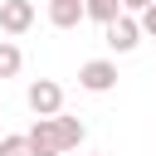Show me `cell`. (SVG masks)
<instances>
[{
	"label": "cell",
	"mask_w": 156,
	"mask_h": 156,
	"mask_svg": "<svg viewBox=\"0 0 156 156\" xmlns=\"http://www.w3.org/2000/svg\"><path fill=\"white\" fill-rule=\"evenodd\" d=\"M24 102H29L34 117H58V112H63V88H58L54 78H34L29 93H24Z\"/></svg>",
	"instance_id": "6da1fadb"
},
{
	"label": "cell",
	"mask_w": 156,
	"mask_h": 156,
	"mask_svg": "<svg viewBox=\"0 0 156 156\" xmlns=\"http://www.w3.org/2000/svg\"><path fill=\"white\" fill-rule=\"evenodd\" d=\"M78 88L83 93H112L117 88V63L112 58H88L78 68Z\"/></svg>",
	"instance_id": "7a4b0ae2"
},
{
	"label": "cell",
	"mask_w": 156,
	"mask_h": 156,
	"mask_svg": "<svg viewBox=\"0 0 156 156\" xmlns=\"http://www.w3.org/2000/svg\"><path fill=\"white\" fill-rule=\"evenodd\" d=\"M24 136H29V156H63V141H58L54 117H34V127Z\"/></svg>",
	"instance_id": "3957f363"
},
{
	"label": "cell",
	"mask_w": 156,
	"mask_h": 156,
	"mask_svg": "<svg viewBox=\"0 0 156 156\" xmlns=\"http://www.w3.org/2000/svg\"><path fill=\"white\" fill-rule=\"evenodd\" d=\"M102 29H107V49H112V54H132V49L141 44V24H136L132 15H117V20L102 24Z\"/></svg>",
	"instance_id": "277c9868"
},
{
	"label": "cell",
	"mask_w": 156,
	"mask_h": 156,
	"mask_svg": "<svg viewBox=\"0 0 156 156\" xmlns=\"http://www.w3.org/2000/svg\"><path fill=\"white\" fill-rule=\"evenodd\" d=\"M34 24V5L29 0H0V29L5 34H24Z\"/></svg>",
	"instance_id": "5b68a950"
},
{
	"label": "cell",
	"mask_w": 156,
	"mask_h": 156,
	"mask_svg": "<svg viewBox=\"0 0 156 156\" xmlns=\"http://www.w3.org/2000/svg\"><path fill=\"white\" fill-rule=\"evenodd\" d=\"M78 20H88L83 15V0H49V24L54 29H73Z\"/></svg>",
	"instance_id": "8992f818"
},
{
	"label": "cell",
	"mask_w": 156,
	"mask_h": 156,
	"mask_svg": "<svg viewBox=\"0 0 156 156\" xmlns=\"http://www.w3.org/2000/svg\"><path fill=\"white\" fill-rule=\"evenodd\" d=\"M54 127H58V141H63V151H73V146H83V136H88V127L78 122V117H54Z\"/></svg>",
	"instance_id": "52a82bcc"
},
{
	"label": "cell",
	"mask_w": 156,
	"mask_h": 156,
	"mask_svg": "<svg viewBox=\"0 0 156 156\" xmlns=\"http://www.w3.org/2000/svg\"><path fill=\"white\" fill-rule=\"evenodd\" d=\"M24 68V54H20V44L15 39H0V78H15Z\"/></svg>",
	"instance_id": "ba28073f"
},
{
	"label": "cell",
	"mask_w": 156,
	"mask_h": 156,
	"mask_svg": "<svg viewBox=\"0 0 156 156\" xmlns=\"http://www.w3.org/2000/svg\"><path fill=\"white\" fill-rule=\"evenodd\" d=\"M83 15L98 20V24H112V20L122 15V0H83Z\"/></svg>",
	"instance_id": "9c48e42d"
},
{
	"label": "cell",
	"mask_w": 156,
	"mask_h": 156,
	"mask_svg": "<svg viewBox=\"0 0 156 156\" xmlns=\"http://www.w3.org/2000/svg\"><path fill=\"white\" fill-rule=\"evenodd\" d=\"M0 156H29V136L5 132V136H0Z\"/></svg>",
	"instance_id": "30bf717a"
},
{
	"label": "cell",
	"mask_w": 156,
	"mask_h": 156,
	"mask_svg": "<svg viewBox=\"0 0 156 156\" xmlns=\"http://www.w3.org/2000/svg\"><path fill=\"white\" fill-rule=\"evenodd\" d=\"M136 24H141V34H156V5H146V10H141V20H136Z\"/></svg>",
	"instance_id": "8fae6325"
},
{
	"label": "cell",
	"mask_w": 156,
	"mask_h": 156,
	"mask_svg": "<svg viewBox=\"0 0 156 156\" xmlns=\"http://www.w3.org/2000/svg\"><path fill=\"white\" fill-rule=\"evenodd\" d=\"M146 5H156V0H122V10H136V15H141Z\"/></svg>",
	"instance_id": "7c38bea8"
},
{
	"label": "cell",
	"mask_w": 156,
	"mask_h": 156,
	"mask_svg": "<svg viewBox=\"0 0 156 156\" xmlns=\"http://www.w3.org/2000/svg\"><path fill=\"white\" fill-rule=\"evenodd\" d=\"M0 136H5V132H0Z\"/></svg>",
	"instance_id": "4fadbf2b"
}]
</instances>
